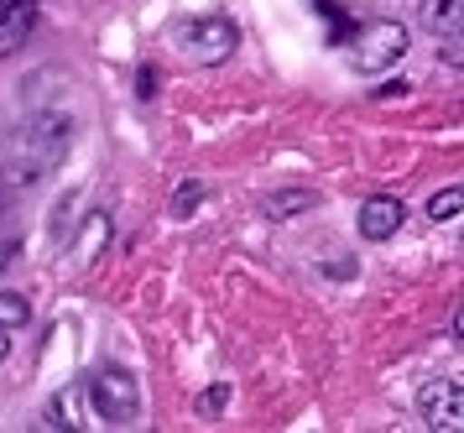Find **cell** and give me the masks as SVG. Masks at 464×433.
Returning <instances> with one entry per match:
<instances>
[{
  "instance_id": "1",
  "label": "cell",
  "mask_w": 464,
  "mask_h": 433,
  "mask_svg": "<svg viewBox=\"0 0 464 433\" xmlns=\"http://www.w3.org/2000/svg\"><path fill=\"white\" fill-rule=\"evenodd\" d=\"M89 408L94 418H105L110 428H130L141 418V392H136V376L121 371V366H100V371L84 381Z\"/></svg>"
},
{
  "instance_id": "2",
  "label": "cell",
  "mask_w": 464,
  "mask_h": 433,
  "mask_svg": "<svg viewBox=\"0 0 464 433\" xmlns=\"http://www.w3.org/2000/svg\"><path fill=\"white\" fill-rule=\"evenodd\" d=\"M172 42L183 47L188 63H225L235 53L240 32H235L230 16H183L172 26Z\"/></svg>"
},
{
  "instance_id": "3",
  "label": "cell",
  "mask_w": 464,
  "mask_h": 433,
  "mask_svg": "<svg viewBox=\"0 0 464 433\" xmlns=\"http://www.w3.org/2000/svg\"><path fill=\"white\" fill-rule=\"evenodd\" d=\"M350 68L355 74H386L392 63L407 58V26L401 21H371V26H360L355 37H350Z\"/></svg>"
},
{
  "instance_id": "4",
  "label": "cell",
  "mask_w": 464,
  "mask_h": 433,
  "mask_svg": "<svg viewBox=\"0 0 464 433\" xmlns=\"http://www.w3.org/2000/svg\"><path fill=\"white\" fill-rule=\"evenodd\" d=\"M68 142H73V121H68L63 110L53 115H32V121L22 125V142H16V157H22L26 167H37V172H47V167H58L68 157Z\"/></svg>"
},
{
  "instance_id": "5",
  "label": "cell",
  "mask_w": 464,
  "mask_h": 433,
  "mask_svg": "<svg viewBox=\"0 0 464 433\" xmlns=\"http://www.w3.org/2000/svg\"><path fill=\"white\" fill-rule=\"evenodd\" d=\"M418 408H422V423L433 433H464V387L459 381H428Z\"/></svg>"
},
{
  "instance_id": "6",
  "label": "cell",
  "mask_w": 464,
  "mask_h": 433,
  "mask_svg": "<svg viewBox=\"0 0 464 433\" xmlns=\"http://www.w3.org/2000/svg\"><path fill=\"white\" fill-rule=\"evenodd\" d=\"M89 418H94V408H89V392H84V387H73V392H58V397L43 408V428L73 433V428H89Z\"/></svg>"
},
{
  "instance_id": "7",
  "label": "cell",
  "mask_w": 464,
  "mask_h": 433,
  "mask_svg": "<svg viewBox=\"0 0 464 433\" xmlns=\"http://www.w3.org/2000/svg\"><path fill=\"white\" fill-rule=\"evenodd\" d=\"M32 26H37V5L32 0H5L0 5V58H11L16 47H26Z\"/></svg>"
},
{
  "instance_id": "8",
  "label": "cell",
  "mask_w": 464,
  "mask_h": 433,
  "mask_svg": "<svg viewBox=\"0 0 464 433\" xmlns=\"http://www.w3.org/2000/svg\"><path fill=\"white\" fill-rule=\"evenodd\" d=\"M37 178H43V172H37V167H26L22 157L0 167V230L11 225V214H16V204H22V199L32 193V188H37Z\"/></svg>"
},
{
  "instance_id": "9",
  "label": "cell",
  "mask_w": 464,
  "mask_h": 433,
  "mask_svg": "<svg viewBox=\"0 0 464 433\" xmlns=\"http://www.w3.org/2000/svg\"><path fill=\"white\" fill-rule=\"evenodd\" d=\"M401 214H407V209H401L397 199L376 193V199L360 204V235H365V241H386V235H397L401 230Z\"/></svg>"
},
{
  "instance_id": "10",
  "label": "cell",
  "mask_w": 464,
  "mask_h": 433,
  "mask_svg": "<svg viewBox=\"0 0 464 433\" xmlns=\"http://www.w3.org/2000/svg\"><path fill=\"white\" fill-rule=\"evenodd\" d=\"M422 26L439 37H464V0H428L422 5Z\"/></svg>"
},
{
  "instance_id": "11",
  "label": "cell",
  "mask_w": 464,
  "mask_h": 433,
  "mask_svg": "<svg viewBox=\"0 0 464 433\" xmlns=\"http://www.w3.org/2000/svg\"><path fill=\"white\" fill-rule=\"evenodd\" d=\"M261 209H266L272 220H293V214H303V209H318V193H314V188H287V193H266V199H261Z\"/></svg>"
},
{
  "instance_id": "12",
  "label": "cell",
  "mask_w": 464,
  "mask_h": 433,
  "mask_svg": "<svg viewBox=\"0 0 464 433\" xmlns=\"http://www.w3.org/2000/svg\"><path fill=\"white\" fill-rule=\"evenodd\" d=\"M105 235H110V220L105 214H89L84 230H79V241H73V256L79 261H89V256H100V246H105Z\"/></svg>"
},
{
  "instance_id": "13",
  "label": "cell",
  "mask_w": 464,
  "mask_h": 433,
  "mask_svg": "<svg viewBox=\"0 0 464 433\" xmlns=\"http://www.w3.org/2000/svg\"><path fill=\"white\" fill-rule=\"evenodd\" d=\"M26 319H32V303H26L22 292H0V330H22Z\"/></svg>"
},
{
  "instance_id": "14",
  "label": "cell",
  "mask_w": 464,
  "mask_h": 433,
  "mask_svg": "<svg viewBox=\"0 0 464 433\" xmlns=\"http://www.w3.org/2000/svg\"><path fill=\"white\" fill-rule=\"evenodd\" d=\"M459 209H464V188H443V193L428 199V220H454Z\"/></svg>"
},
{
  "instance_id": "15",
  "label": "cell",
  "mask_w": 464,
  "mask_h": 433,
  "mask_svg": "<svg viewBox=\"0 0 464 433\" xmlns=\"http://www.w3.org/2000/svg\"><path fill=\"white\" fill-rule=\"evenodd\" d=\"M225 402H230V392H225V387H209V392L198 397V418H214V413H225Z\"/></svg>"
},
{
  "instance_id": "16",
  "label": "cell",
  "mask_w": 464,
  "mask_h": 433,
  "mask_svg": "<svg viewBox=\"0 0 464 433\" xmlns=\"http://www.w3.org/2000/svg\"><path fill=\"white\" fill-rule=\"evenodd\" d=\"M193 204H198V188H183V193L172 199V214H188Z\"/></svg>"
},
{
  "instance_id": "17",
  "label": "cell",
  "mask_w": 464,
  "mask_h": 433,
  "mask_svg": "<svg viewBox=\"0 0 464 433\" xmlns=\"http://www.w3.org/2000/svg\"><path fill=\"white\" fill-rule=\"evenodd\" d=\"M16 251H22V246H16V235H11V241H0V267H5V261H16Z\"/></svg>"
},
{
  "instance_id": "18",
  "label": "cell",
  "mask_w": 464,
  "mask_h": 433,
  "mask_svg": "<svg viewBox=\"0 0 464 433\" xmlns=\"http://www.w3.org/2000/svg\"><path fill=\"white\" fill-rule=\"evenodd\" d=\"M454 330H459V334H464V313H459V324H454Z\"/></svg>"
},
{
  "instance_id": "19",
  "label": "cell",
  "mask_w": 464,
  "mask_h": 433,
  "mask_svg": "<svg viewBox=\"0 0 464 433\" xmlns=\"http://www.w3.org/2000/svg\"><path fill=\"white\" fill-rule=\"evenodd\" d=\"M0 355H5V334H0Z\"/></svg>"
},
{
  "instance_id": "20",
  "label": "cell",
  "mask_w": 464,
  "mask_h": 433,
  "mask_svg": "<svg viewBox=\"0 0 464 433\" xmlns=\"http://www.w3.org/2000/svg\"><path fill=\"white\" fill-rule=\"evenodd\" d=\"M0 5H5V0H0Z\"/></svg>"
}]
</instances>
